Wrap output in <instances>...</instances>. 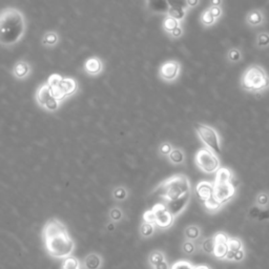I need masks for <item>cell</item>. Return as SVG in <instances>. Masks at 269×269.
Listing matches in <instances>:
<instances>
[{"instance_id": "1", "label": "cell", "mask_w": 269, "mask_h": 269, "mask_svg": "<svg viewBox=\"0 0 269 269\" xmlns=\"http://www.w3.org/2000/svg\"><path fill=\"white\" fill-rule=\"evenodd\" d=\"M42 238L46 251L55 259H65L75 250V242L69 236L67 227L60 220L52 218L45 222Z\"/></svg>"}, {"instance_id": "2", "label": "cell", "mask_w": 269, "mask_h": 269, "mask_svg": "<svg viewBox=\"0 0 269 269\" xmlns=\"http://www.w3.org/2000/svg\"><path fill=\"white\" fill-rule=\"evenodd\" d=\"M27 23L22 13L15 8L0 11V44L11 46L17 43L26 33Z\"/></svg>"}, {"instance_id": "3", "label": "cell", "mask_w": 269, "mask_h": 269, "mask_svg": "<svg viewBox=\"0 0 269 269\" xmlns=\"http://www.w3.org/2000/svg\"><path fill=\"white\" fill-rule=\"evenodd\" d=\"M241 87L251 94H261L269 89V76L259 64H250L241 76Z\"/></svg>"}, {"instance_id": "4", "label": "cell", "mask_w": 269, "mask_h": 269, "mask_svg": "<svg viewBox=\"0 0 269 269\" xmlns=\"http://www.w3.org/2000/svg\"><path fill=\"white\" fill-rule=\"evenodd\" d=\"M157 193L164 200L171 201L187 193H191V183L186 176L177 174L162 183Z\"/></svg>"}, {"instance_id": "5", "label": "cell", "mask_w": 269, "mask_h": 269, "mask_svg": "<svg viewBox=\"0 0 269 269\" xmlns=\"http://www.w3.org/2000/svg\"><path fill=\"white\" fill-rule=\"evenodd\" d=\"M195 128L198 136L200 137L201 141L206 146V148L214 151L216 155H220L222 153L219 135L213 127L201 123H196Z\"/></svg>"}, {"instance_id": "6", "label": "cell", "mask_w": 269, "mask_h": 269, "mask_svg": "<svg viewBox=\"0 0 269 269\" xmlns=\"http://www.w3.org/2000/svg\"><path fill=\"white\" fill-rule=\"evenodd\" d=\"M196 164L203 172L213 173L220 167V161L217 155L208 148H202L196 154Z\"/></svg>"}, {"instance_id": "7", "label": "cell", "mask_w": 269, "mask_h": 269, "mask_svg": "<svg viewBox=\"0 0 269 269\" xmlns=\"http://www.w3.org/2000/svg\"><path fill=\"white\" fill-rule=\"evenodd\" d=\"M36 100L41 108L48 112H55L59 109V101H58L52 93L50 85L46 83L40 86L36 93Z\"/></svg>"}, {"instance_id": "8", "label": "cell", "mask_w": 269, "mask_h": 269, "mask_svg": "<svg viewBox=\"0 0 269 269\" xmlns=\"http://www.w3.org/2000/svg\"><path fill=\"white\" fill-rule=\"evenodd\" d=\"M181 73V64L177 60H167L162 63L158 69V74L161 80L165 82L176 81Z\"/></svg>"}, {"instance_id": "9", "label": "cell", "mask_w": 269, "mask_h": 269, "mask_svg": "<svg viewBox=\"0 0 269 269\" xmlns=\"http://www.w3.org/2000/svg\"><path fill=\"white\" fill-rule=\"evenodd\" d=\"M236 194V187L231 182H221L215 181L214 183V198L221 204L227 203Z\"/></svg>"}, {"instance_id": "10", "label": "cell", "mask_w": 269, "mask_h": 269, "mask_svg": "<svg viewBox=\"0 0 269 269\" xmlns=\"http://www.w3.org/2000/svg\"><path fill=\"white\" fill-rule=\"evenodd\" d=\"M51 89L54 97L58 101H61L67 96L73 95V94L77 91V82L74 79L71 78H62L59 84L51 87Z\"/></svg>"}, {"instance_id": "11", "label": "cell", "mask_w": 269, "mask_h": 269, "mask_svg": "<svg viewBox=\"0 0 269 269\" xmlns=\"http://www.w3.org/2000/svg\"><path fill=\"white\" fill-rule=\"evenodd\" d=\"M153 213L155 215V223L159 228L166 229L172 225L173 217L168 212L165 204H156L153 208Z\"/></svg>"}, {"instance_id": "12", "label": "cell", "mask_w": 269, "mask_h": 269, "mask_svg": "<svg viewBox=\"0 0 269 269\" xmlns=\"http://www.w3.org/2000/svg\"><path fill=\"white\" fill-rule=\"evenodd\" d=\"M191 200V193H187L177 199H174V200L171 201H167V203L165 204L168 212L170 213V215L174 218L179 216L183 210L186 208L187 204L190 203Z\"/></svg>"}, {"instance_id": "13", "label": "cell", "mask_w": 269, "mask_h": 269, "mask_svg": "<svg viewBox=\"0 0 269 269\" xmlns=\"http://www.w3.org/2000/svg\"><path fill=\"white\" fill-rule=\"evenodd\" d=\"M227 240H228V237L223 232H218L217 235L214 237L215 248H214L213 254H215L217 259L223 260L226 258L227 252H228Z\"/></svg>"}, {"instance_id": "14", "label": "cell", "mask_w": 269, "mask_h": 269, "mask_svg": "<svg viewBox=\"0 0 269 269\" xmlns=\"http://www.w3.org/2000/svg\"><path fill=\"white\" fill-rule=\"evenodd\" d=\"M196 192L199 199H200L202 202H205L214 196V184L207 181H201L197 185Z\"/></svg>"}, {"instance_id": "15", "label": "cell", "mask_w": 269, "mask_h": 269, "mask_svg": "<svg viewBox=\"0 0 269 269\" xmlns=\"http://www.w3.org/2000/svg\"><path fill=\"white\" fill-rule=\"evenodd\" d=\"M146 8L154 14H166L169 6L166 0H146Z\"/></svg>"}, {"instance_id": "16", "label": "cell", "mask_w": 269, "mask_h": 269, "mask_svg": "<svg viewBox=\"0 0 269 269\" xmlns=\"http://www.w3.org/2000/svg\"><path fill=\"white\" fill-rule=\"evenodd\" d=\"M102 62L101 60L99 59V58L97 57H92V58H88V59L86 60V62L84 63V69L85 72L88 74V75H92V76H96V75H99L102 71Z\"/></svg>"}, {"instance_id": "17", "label": "cell", "mask_w": 269, "mask_h": 269, "mask_svg": "<svg viewBox=\"0 0 269 269\" xmlns=\"http://www.w3.org/2000/svg\"><path fill=\"white\" fill-rule=\"evenodd\" d=\"M264 22V16L261 10L254 9L246 16V23L250 27H259Z\"/></svg>"}, {"instance_id": "18", "label": "cell", "mask_w": 269, "mask_h": 269, "mask_svg": "<svg viewBox=\"0 0 269 269\" xmlns=\"http://www.w3.org/2000/svg\"><path fill=\"white\" fill-rule=\"evenodd\" d=\"M102 265L101 256L97 253H88L83 261V266L85 269H99Z\"/></svg>"}, {"instance_id": "19", "label": "cell", "mask_w": 269, "mask_h": 269, "mask_svg": "<svg viewBox=\"0 0 269 269\" xmlns=\"http://www.w3.org/2000/svg\"><path fill=\"white\" fill-rule=\"evenodd\" d=\"M162 27L163 30H164L168 35H171L174 30H177L179 27H181V22L167 15L164 19H163Z\"/></svg>"}, {"instance_id": "20", "label": "cell", "mask_w": 269, "mask_h": 269, "mask_svg": "<svg viewBox=\"0 0 269 269\" xmlns=\"http://www.w3.org/2000/svg\"><path fill=\"white\" fill-rule=\"evenodd\" d=\"M217 19L214 17V15L210 13V11L209 9L207 8L206 10H204L201 15H200V22H201V25L204 26V27H213L215 23H216Z\"/></svg>"}, {"instance_id": "21", "label": "cell", "mask_w": 269, "mask_h": 269, "mask_svg": "<svg viewBox=\"0 0 269 269\" xmlns=\"http://www.w3.org/2000/svg\"><path fill=\"white\" fill-rule=\"evenodd\" d=\"M61 269H81V264L78 258L73 255H69L67 258L63 259Z\"/></svg>"}, {"instance_id": "22", "label": "cell", "mask_w": 269, "mask_h": 269, "mask_svg": "<svg viewBox=\"0 0 269 269\" xmlns=\"http://www.w3.org/2000/svg\"><path fill=\"white\" fill-rule=\"evenodd\" d=\"M186 12H187V10L180 9V8H169L168 12H167V15L181 22L182 20H184V18L186 16Z\"/></svg>"}, {"instance_id": "23", "label": "cell", "mask_w": 269, "mask_h": 269, "mask_svg": "<svg viewBox=\"0 0 269 269\" xmlns=\"http://www.w3.org/2000/svg\"><path fill=\"white\" fill-rule=\"evenodd\" d=\"M29 65L26 62H18L14 67V75L17 78H25L29 74Z\"/></svg>"}, {"instance_id": "24", "label": "cell", "mask_w": 269, "mask_h": 269, "mask_svg": "<svg viewBox=\"0 0 269 269\" xmlns=\"http://www.w3.org/2000/svg\"><path fill=\"white\" fill-rule=\"evenodd\" d=\"M227 59L231 63H237L242 59V54L241 51L237 48H232L228 51L227 53Z\"/></svg>"}, {"instance_id": "25", "label": "cell", "mask_w": 269, "mask_h": 269, "mask_svg": "<svg viewBox=\"0 0 269 269\" xmlns=\"http://www.w3.org/2000/svg\"><path fill=\"white\" fill-rule=\"evenodd\" d=\"M168 157H169V160L172 163H174V164H180V163L184 161V154L180 149H172L169 153Z\"/></svg>"}, {"instance_id": "26", "label": "cell", "mask_w": 269, "mask_h": 269, "mask_svg": "<svg viewBox=\"0 0 269 269\" xmlns=\"http://www.w3.org/2000/svg\"><path fill=\"white\" fill-rule=\"evenodd\" d=\"M227 246H228L229 252H236V251L242 249V242L236 238H228Z\"/></svg>"}, {"instance_id": "27", "label": "cell", "mask_w": 269, "mask_h": 269, "mask_svg": "<svg viewBox=\"0 0 269 269\" xmlns=\"http://www.w3.org/2000/svg\"><path fill=\"white\" fill-rule=\"evenodd\" d=\"M204 205H205V208L208 210L209 213H215L217 212V210H219L221 208V204L216 200V199L213 197L208 199L207 201L204 202Z\"/></svg>"}, {"instance_id": "28", "label": "cell", "mask_w": 269, "mask_h": 269, "mask_svg": "<svg viewBox=\"0 0 269 269\" xmlns=\"http://www.w3.org/2000/svg\"><path fill=\"white\" fill-rule=\"evenodd\" d=\"M256 44L260 48H266L269 45V34L266 32L259 33L258 36H256Z\"/></svg>"}, {"instance_id": "29", "label": "cell", "mask_w": 269, "mask_h": 269, "mask_svg": "<svg viewBox=\"0 0 269 269\" xmlns=\"http://www.w3.org/2000/svg\"><path fill=\"white\" fill-rule=\"evenodd\" d=\"M185 236L190 240H196L200 237V229L196 226H190L185 229Z\"/></svg>"}, {"instance_id": "30", "label": "cell", "mask_w": 269, "mask_h": 269, "mask_svg": "<svg viewBox=\"0 0 269 269\" xmlns=\"http://www.w3.org/2000/svg\"><path fill=\"white\" fill-rule=\"evenodd\" d=\"M154 224L147 223V222H143L141 227H140V231H141V235L143 237H149L154 233Z\"/></svg>"}, {"instance_id": "31", "label": "cell", "mask_w": 269, "mask_h": 269, "mask_svg": "<svg viewBox=\"0 0 269 269\" xmlns=\"http://www.w3.org/2000/svg\"><path fill=\"white\" fill-rule=\"evenodd\" d=\"M58 41V36H57V34L56 33H46L44 35V37H43V40L42 42L46 45H54L56 44Z\"/></svg>"}, {"instance_id": "32", "label": "cell", "mask_w": 269, "mask_h": 269, "mask_svg": "<svg viewBox=\"0 0 269 269\" xmlns=\"http://www.w3.org/2000/svg\"><path fill=\"white\" fill-rule=\"evenodd\" d=\"M162 261H164V255H163V253L160 251H155L149 255V263L151 265L156 266L157 264H159Z\"/></svg>"}, {"instance_id": "33", "label": "cell", "mask_w": 269, "mask_h": 269, "mask_svg": "<svg viewBox=\"0 0 269 269\" xmlns=\"http://www.w3.org/2000/svg\"><path fill=\"white\" fill-rule=\"evenodd\" d=\"M169 8H180L184 10H189L187 7V0H166Z\"/></svg>"}, {"instance_id": "34", "label": "cell", "mask_w": 269, "mask_h": 269, "mask_svg": "<svg viewBox=\"0 0 269 269\" xmlns=\"http://www.w3.org/2000/svg\"><path fill=\"white\" fill-rule=\"evenodd\" d=\"M202 248L205 252L207 253H214V248H215V241L214 238H210L205 240L202 243Z\"/></svg>"}, {"instance_id": "35", "label": "cell", "mask_w": 269, "mask_h": 269, "mask_svg": "<svg viewBox=\"0 0 269 269\" xmlns=\"http://www.w3.org/2000/svg\"><path fill=\"white\" fill-rule=\"evenodd\" d=\"M113 196H114V198L116 199V200L122 201V200H124V199L126 198L127 193H126L124 187H117V189L113 193Z\"/></svg>"}, {"instance_id": "36", "label": "cell", "mask_w": 269, "mask_h": 269, "mask_svg": "<svg viewBox=\"0 0 269 269\" xmlns=\"http://www.w3.org/2000/svg\"><path fill=\"white\" fill-rule=\"evenodd\" d=\"M194 265H192L190 262L187 261H179L177 263H174L169 269H194Z\"/></svg>"}, {"instance_id": "37", "label": "cell", "mask_w": 269, "mask_h": 269, "mask_svg": "<svg viewBox=\"0 0 269 269\" xmlns=\"http://www.w3.org/2000/svg\"><path fill=\"white\" fill-rule=\"evenodd\" d=\"M62 77L60 75H57V74H54L52 76H50L49 80H48V84L53 87V86H56L57 84H59V82L61 81Z\"/></svg>"}, {"instance_id": "38", "label": "cell", "mask_w": 269, "mask_h": 269, "mask_svg": "<svg viewBox=\"0 0 269 269\" xmlns=\"http://www.w3.org/2000/svg\"><path fill=\"white\" fill-rule=\"evenodd\" d=\"M110 217L114 222L119 221L122 218V212L119 208H113L110 213Z\"/></svg>"}, {"instance_id": "39", "label": "cell", "mask_w": 269, "mask_h": 269, "mask_svg": "<svg viewBox=\"0 0 269 269\" xmlns=\"http://www.w3.org/2000/svg\"><path fill=\"white\" fill-rule=\"evenodd\" d=\"M143 221L147 222V223H151V224L155 223V215L153 213V210L150 209V210H147V212L144 213Z\"/></svg>"}, {"instance_id": "40", "label": "cell", "mask_w": 269, "mask_h": 269, "mask_svg": "<svg viewBox=\"0 0 269 269\" xmlns=\"http://www.w3.org/2000/svg\"><path fill=\"white\" fill-rule=\"evenodd\" d=\"M209 11L210 13H212L214 15V17L216 19L220 18L222 16V14H223V11H222V8L221 7H214V6H210L209 8Z\"/></svg>"}, {"instance_id": "41", "label": "cell", "mask_w": 269, "mask_h": 269, "mask_svg": "<svg viewBox=\"0 0 269 269\" xmlns=\"http://www.w3.org/2000/svg\"><path fill=\"white\" fill-rule=\"evenodd\" d=\"M183 250L187 253V254H191L195 251V245L190 242V241H186L184 244H183Z\"/></svg>"}, {"instance_id": "42", "label": "cell", "mask_w": 269, "mask_h": 269, "mask_svg": "<svg viewBox=\"0 0 269 269\" xmlns=\"http://www.w3.org/2000/svg\"><path fill=\"white\" fill-rule=\"evenodd\" d=\"M171 150H172V147H171V145L169 143H163L160 146L161 154L164 155V156H168Z\"/></svg>"}, {"instance_id": "43", "label": "cell", "mask_w": 269, "mask_h": 269, "mask_svg": "<svg viewBox=\"0 0 269 269\" xmlns=\"http://www.w3.org/2000/svg\"><path fill=\"white\" fill-rule=\"evenodd\" d=\"M268 201H269V197H268L267 194L259 195L258 200H256V202H258V204L261 205V206H265L268 203Z\"/></svg>"}, {"instance_id": "44", "label": "cell", "mask_w": 269, "mask_h": 269, "mask_svg": "<svg viewBox=\"0 0 269 269\" xmlns=\"http://www.w3.org/2000/svg\"><path fill=\"white\" fill-rule=\"evenodd\" d=\"M244 256H245V253H244L243 249H240V250L236 251L235 254H233V260L232 261H237V262L242 261L244 259Z\"/></svg>"}, {"instance_id": "45", "label": "cell", "mask_w": 269, "mask_h": 269, "mask_svg": "<svg viewBox=\"0 0 269 269\" xmlns=\"http://www.w3.org/2000/svg\"><path fill=\"white\" fill-rule=\"evenodd\" d=\"M170 267L168 266V264L165 262V260L164 261H162V262H160L159 264H157L156 266H155V269H169Z\"/></svg>"}, {"instance_id": "46", "label": "cell", "mask_w": 269, "mask_h": 269, "mask_svg": "<svg viewBox=\"0 0 269 269\" xmlns=\"http://www.w3.org/2000/svg\"><path fill=\"white\" fill-rule=\"evenodd\" d=\"M199 5V0H187V7L190 9H194Z\"/></svg>"}, {"instance_id": "47", "label": "cell", "mask_w": 269, "mask_h": 269, "mask_svg": "<svg viewBox=\"0 0 269 269\" xmlns=\"http://www.w3.org/2000/svg\"><path fill=\"white\" fill-rule=\"evenodd\" d=\"M222 0H210V6L214 7H221L222 6Z\"/></svg>"}, {"instance_id": "48", "label": "cell", "mask_w": 269, "mask_h": 269, "mask_svg": "<svg viewBox=\"0 0 269 269\" xmlns=\"http://www.w3.org/2000/svg\"><path fill=\"white\" fill-rule=\"evenodd\" d=\"M194 269H212V268L207 265H199V266H195Z\"/></svg>"}, {"instance_id": "49", "label": "cell", "mask_w": 269, "mask_h": 269, "mask_svg": "<svg viewBox=\"0 0 269 269\" xmlns=\"http://www.w3.org/2000/svg\"><path fill=\"white\" fill-rule=\"evenodd\" d=\"M115 228V226H113V225H111V226H109V229H114Z\"/></svg>"}]
</instances>
